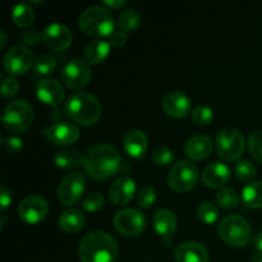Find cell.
Listing matches in <instances>:
<instances>
[{"mask_svg": "<svg viewBox=\"0 0 262 262\" xmlns=\"http://www.w3.org/2000/svg\"><path fill=\"white\" fill-rule=\"evenodd\" d=\"M122 156L115 146L107 142L92 145L83 155V168L91 178L109 179L122 168Z\"/></svg>", "mask_w": 262, "mask_h": 262, "instance_id": "1", "label": "cell"}, {"mask_svg": "<svg viewBox=\"0 0 262 262\" xmlns=\"http://www.w3.org/2000/svg\"><path fill=\"white\" fill-rule=\"evenodd\" d=\"M118 252L117 241L102 230H92L79 241L78 257L82 262H114Z\"/></svg>", "mask_w": 262, "mask_h": 262, "instance_id": "2", "label": "cell"}, {"mask_svg": "<svg viewBox=\"0 0 262 262\" xmlns=\"http://www.w3.org/2000/svg\"><path fill=\"white\" fill-rule=\"evenodd\" d=\"M66 113L74 123L92 125L101 117L102 107L99 99L94 94L82 91L68 97L66 102Z\"/></svg>", "mask_w": 262, "mask_h": 262, "instance_id": "3", "label": "cell"}, {"mask_svg": "<svg viewBox=\"0 0 262 262\" xmlns=\"http://www.w3.org/2000/svg\"><path fill=\"white\" fill-rule=\"evenodd\" d=\"M78 25L86 35L94 37L112 36L115 27L114 14L107 8L101 5H92L82 10L78 18Z\"/></svg>", "mask_w": 262, "mask_h": 262, "instance_id": "4", "label": "cell"}, {"mask_svg": "<svg viewBox=\"0 0 262 262\" xmlns=\"http://www.w3.org/2000/svg\"><path fill=\"white\" fill-rule=\"evenodd\" d=\"M33 107L27 100L17 99L5 106L2 114V123L10 133H22L31 127L33 122Z\"/></svg>", "mask_w": 262, "mask_h": 262, "instance_id": "5", "label": "cell"}, {"mask_svg": "<svg viewBox=\"0 0 262 262\" xmlns=\"http://www.w3.org/2000/svg\"><path fill=\"white\" fill-rule=\"evenodd\" d=\"M220 238L233 247H245L252 237V228L246 217L241 215H228L217 227Z\"/></svg>", "mask_w": 262, "mask_h": 262, "instance_id": "6", "label": "cell"}, {"mask_svg": "<svg viewBox=\"0 0 262 262\" xmlns=\"http://www.w3.org/2000/svg\"><path fill=\"white\" fill-rule=\"evenodd\" d=\"M246 141L242 132L233 127L223 128L215 138V150L225 161H234L242 156Z\"/></svg>", "mask_w": 262, "mask_h": 262, "instance_id": "7", "label": "cell"}, {"mask_svg": "<svg viewBox=\"0 0 262 262\" xmlns=\"http://www.w3.org/2000/svg\"><path fill=\"white\" fill-rule=\"evenodd\" d=\"M200 178L196 164L188 160H179L171 166L168 174V184L173 191L184 193L193 188Z\"/></svg>", "mask_w": 262, "mask_h": 262, "instance_id": "8", "label": "cell"}, {"mask_svg": "<svg viewBox=\"0 0 262 262\" xmlns=\"http://www.w3.org/2000/svg\"><path fill=\"white\" fill-rule=\"evenodd\" d=\"M61 81L72 90L83 89L91 81V68L81 59H72L61 69Z\"/></svg>", "mask_w": 262, "mask_h": 262, "instance_id": "9", "label": "cell"}, {"mask_svg": "<svg viewBox=\"0 0 262 262\" xmlns=\"http://www.w3.org/2000/svg\"><path fill=\"white\" fill-rule=\"evenodd\" d=\"M4 69L9 76H19L30 71L31 66L35 64L33 61V54L27 46L17 45L10 48L5 53L3 59Z\"/></svg>", "mask_w": 262, "mask_h": 262, "instance_id": "10", "label": "cell"}, {"mask_svg": "<svg viewBox=\"0 0 262 262\" xmlns=\"http://www.w3.org/2000/svg\"><path fill=\"white\" fill-rule=\"evenodd\" d=\"M146 216L136 209H123L114 216L115 229L127 237L140 235L146 228Z\"/></svg>", "mask_w": 262, "mask_h": 262, "instance_id": "11", "label": "cell"}, {"mask_svg": "<svg viewBox=\"0 0 262 262\" xmlns=\"http://www.w3.org/2000/svg\"><path fill=\"white\" fill-rule=\"evenodd\" d=\"M84 184H86V178L82 173L74 171V173L68 174L59 183L58 191H56L58 200L66 206L76 204L83 194Z\"/></svg>", "mask_w": 262, "mask_h": 262, "instance_id": "12", "label": "cell"}, {"mask_svg": "<svg viewBox=\"0 0 262 262\" xmlns=\"http://www.w3.org/2000/svg\"><path fill=\"white\" fill-rule=\"evenodd\" d=\"M49 212V204L43 197L30 194L18 205V216L27 224H37L42 222Z\"/></svg>", "mask_w": 262, "mask_h": 262, "instance_id": "13", "label": "cell"}, {"mask_svg": "<svg viewBox=\"0 0 262 262\" xmlns=\"http://www.w3.org/2000/svg\"><path fill=\"white\" fill-rule=\"evenodd\" d=\"M71 30L66 25L59 22L50 23L42 32V41L49 49L54 51H61L69 48L72 43Z\"/></svg>", "mask_w": 262, "mask_h": 262, "instance_id": "14", "label": "cell"}, {"mask_svg": "<svg viewBox=\"0 0 262 262\" xmlns=\"http://www.w3.org/2000/svg\"><path fill=\"white\" fill-rule=\"evenodd\" d=\"M46 137L54 145L68 146L79 138V128L74 123L60 120L48 128Z\"/></svg>", "mask_w": 262, "mask_h": 262, "instance_id": "15", "label": "cell"}, {"mask_svg": "<svg viewBox=\"0 0 262 262\" xmlns=\"http://www.w3.org/2000/svg\"><path fill=\"white\" fill-rule=\"evenodd\" d=\"M36 95L46 105L56 106L64 100L66 91L55 78H42L36 83Z\"/></svg>", "mask_w": 262, "mask_h": 262, "instance_id": "16", "label": "cell"}, {"mask_svg": "<svg viewBox=\"0 0 262 262\" xmlns=\"http://www.w3.org/2000/svg\"><path fill=\"white\" fill-rule=\"evenodd\" d=\"M136 194V182L129 176H120L115 179L109 188V199L117 206H123L130 202Z\"/></svg>", "mask_w": 262, "mask_h": 262, "instance_id": "17", "label": "cell"}, {"mask_svg": "<svg viewBox=\"0 0 262 262\" xmlns=\"http://www.w3.org/2000/svg\"><path fill=\"white\" fill-rule=\"evenodd\" d=\"M163 110L174 118H183L192 110V101L187 94L182 91H171L164 96Z\"/></svg>", "mask_w": 262, "mask_h": 262, "instance_id": "18", "label": "cell"}, {"mask_svg": "<svg viewBox=\"0 0 262 262\" xmlns=\"http://www.w3.org/2000/svg\"><path fill=\"white\" fill-rule=\"evenodd\" d=\"M230 176H232L230 169L227 164L214 161V163H210L205 166L201 178L205 186L210 187V188H220L229 182Z\"/></svg>", "mask_w": 262, "mask_h": 262, "instance_id": "19", "label": "cell"}, {"mask_svg": "<svg viewBox=\"0 0 262 262\" xmlns=\"http://www.w3.org/2000/svg\"><path fill=\"white\" fill-rule=\"evenodd\" d=\"M214 143L207 135H194L189 137L184 143V152L189 159L194 161H201L209 158Z\"/></svg>", "mask_w": 262, "mask_h": 262, "instance_id": "20", "label": "cell"}, {"mask_svg": "<svg viewBox=\"0 0 262 262\" xmlns=\"http://www.w3.org/2000/svg\"><path fill=\"white\" fill-rule=\"evenodd\" d=\"M177 262H209V251L200 242H184L174 251Z\"/></svg>", "mask_w": 262, "mask_h": 262, "instance_id": "21", "label": "cell"}, {"mask_svg": "<svg viewBox=\"0 0 262 262\" xmlns=\"http://www.w3.org/2000/svg\"><path fill=\"white\" fill-rule=\"evenodd\" d=\"M123 146L129 156L136 159L142 158L148 147L147 136L143 130L133 128L128 130L123 137Z\"/></svg>", "mask_w": 262, "mask_h": 262, "instance_id": "22", "label": "cell"}, {"mask_svg": "<svg viewBox=\"0 0 262 262\" xmlns=\"http://www.w3.org/2000/svg\"><path fill=\"white\" fill-rule=\"evenodd\" d=\"M178 220L176 214L169 209H160L154 215V228L163 238H170L176 233Z\"/></svg>", "mask_w": 262, "mask_h": 262, "instance_id": "23", "label": "cell"}, {"mask_svg": "<svg viewBox=\"0 0 262 262\" xmlns=\"http://www.w3.org/2000/svg\"><path fill=\"white\" fill-rule=\"evenodd\" d=\"M86 216L78 209H67L59 216V227L67 233H77L84 227Z\"/></svg>", "mask_w": 262, "mask_h": 262, "instance_id": "24", "label": "cell"}, {"mask_svg": "<svg viewBox=\"0 0 262 262\" xmlns=\"http://www.w3.org/2000/svg\"><path fill=\"white\" fill-rule=\"evenodd\" d=\"M54 160L59 168L71 170V169H76L81 164H83V156L76 148H61L55 152Z\"/></svg>", "mask_w": 262, "mask_h": 262, "instance_id": "25", "label": "cell"}, {"mask_svg": "<svg viewBox=\"0 0 262 262\" xmlns=\"http://www.w3.org/2000/svg\"><path fill=\"white\" fill-rule=\"evenodd\" d=\"M110 42L105 40L91 41L84 49V59L90 64H100L110 53Z\"/></svg>", "mask_w": 262, "mask_h": 262, "instance_id": "26", "label": "cell"}, {"mask_svg": "<svg viewBox=\"0 0 262 262\" xmlns=\"http://www.w3.org/2000/svg\"><path fill=\"white\" fill-rule=\"evenodd\" d=\"M242 199L251 209H262V182H251L243 188Z\"/></svg>", "mask_w": 262, "mask_h": 262, "instance_id": "27", "label": "cell"}, {"mask_svg": "<svg viewBox=\"0 0 262 262\" xmlns=\"http://www.w3.org/2000/svg\"><path fill=\"white\" fill-rule=\"evenodd\" d=\"M12 19L19 27L26 28L31 26L35 19V13L28 3H18L12 12Z\"/></svg>", "mask_w": 262, "mask_h": 262, "instance_id": "28", "label": "cell"}, {"mask_svg": "<svg viewBox=\"0 0 262 262\" xmlns=\"http://www.w3.org/2000/svg\"><path fill=\"white\" fill-rule=\"evenodd\" d=\"M141 20V15L138 13L137 9L135 8H128V9L123 10L119 14L118 18V27L119 31L123 32H130V31H135L138 27Z\"/></svg>", "mask_w": 262, "mask_h": 262, "instance_id": "29", "label": "cell"}, {"mask_svg": "<svg viewBox=\"0 0 262 262\" xmlns=\"http://www.w3.org/2000/svg\"><path fill=\"white\" fill-rule=\"evenodd\" d=\"M239 194L233 188H222L216 193V204L224 209H233L239 204Z\"/></svg>", "mask_w": 262, "mask_h": 262, "instance_id": "30", "label": "cell"}, {"mask_svg": "<svg viewBox=\"0 0 262 262\" xmlns=\"http://www.w3.org/2000/svg\"><path fill=\"white\" fill-rule=\"evenodd\" d=\"M197 215L202 223L211 225L219 217V210H217L216 205H214L212 202H202L197 209Z\"/></svg>", "mask_w": 262, "mask_h": 262, "instance_id": "31", "label": "cell"}, {"mask_svg": "<svg viewBox=\"0 0 262 262\" xmlns=\"http://www.w3.org/2000/svg\"><path fill=\"white\" fill-rule=\"evenodd\" d=\"M256 166L250 160H239L235 163L234 173L241 181H251L256 176Z\"/></svg>", "mask_w": 262, "mask_h": 262, "instance_id": "32", "label": "cell"}, {"mask_svg": "<svg viewBox=\"0 0 262 262\" xmlns=\"http://www.w3.org/2000/svg\"><path fill=\"white\" fill-rule=\"evenodd\" d=\"M56 69V59L50 54H42L35 60V71L40 74L53 73Z\"/></svg>", "mask_w": 262, "mask_h": 262, "instance_id": "33", "label": "cell"}, {"mask_svg": "<svg viewBox=\"0 0 262 262\" xmlns=\"http://www.w3.org/2000/svg\"><path fill=\"white\" fill-rule=\"evenodd\" d=\"M192 119L199 125H207L214 119V113L211 107L207 105H199L192 112Z\"/></svg>", "mask_w": 262, "mask_h": 262, "instance_id": "34", "label": "cell"}, {"mask_svg": "<svg viewBox=\"0 0 262 262\" xmlns=\"http://www.w3.org/2000/svg\"><path fill=\"white\" fill-rule=\"evenodd\" d=\"M105 204L104 196H102L100 192H90L82 200V206L84 210L92 212L97 211V210L101 209Z\"/></svg>", "mask_w": 262, "mask_h": 262, "instance_id": "35", "label": "cell"}, {"mask_svg": "<svg viewBox=\"0 0 262 262\" xmlns=\"http://www.w3.org/2000/svg\"><path fill=\"white\" fill-rule=\"evenodd\" d=\"M156 200V191L150 186L142 187L137 193V205L141 209H150Z\"/></svg>", "mask_w": 262, "mask_h": 262, "instance_id": "36", "label": "cell"}, {"mask_svg": "<svg viewBox=\"0 0 262 262\" xmlns=\"http://www.w3.org/2000/svg\"><path fill=\"white\" fill-rule=\"evenodd\" d=\"M248 148L253 158L262 163V130H255L248 138Z\"/></svg>", "mask_w": 262, "mask_h": 262, "instance_id": "37", "label": "cell"}, {"mask_svg": "<svg viewBox=\"0 0 262 262\" xmlns=\"http://www.w3.org/2000/svg\"><path fill=\"white\" fill-rule=\"evenodd\" d=\"M174 159V152L166 146H158L152 151V160L154 163L160 166H165L170 164Z\"/></svg>", "mask_w": 262, "mask_h": 262, "instance_id": "38", "label": "cell"}, {"mask_svg": "<svg viewBox=\"0 0 262 262\" xmlns=\"http://www.w3.org/2000/svg\"><path fill=\"white\" fill-rule=\"evenodd\" d=\"M19 90V83L13 76H8L2 81V94L4 97H13Z\"/></svg>", "mask_w": 262, "mask_h": 262, "instance_id": "39", "label": "cell"}, {"mask_svg": "<svg viewBox=\"0 0 262 262\" xmlns=\"http://www.w3.org/2000/svg\"><path fill=\"white\" fill-rule=\"evenodd\" d=\"M3 146H4L5 151L9 154H18L19 151H22L23 148V141L19 137H14V136H9V137L5 138L3 141Z\"/></svg>", "mask_w": 262, "mask_h": 262, "instance_id": "40", "label": "cell"}, {"mask_svg": "<svg viewBox=\"0 0 262 262\" xmlns=\"http://www.w3.org/2000/svg\"><path fill=\"white\" fill-rule=\"evenodd\" d=\"M41 38H42V33L38 32V30H26L20 33V40L27 45H36Z\"/></svg>", "mask_w": 262, "mask_h": 262, "instance_id": "41", "label": "cell"}, {"mask_svg": "<svg viewBox=\"0 0 262 262\" xmlns=\"http://www.w3.org/2000/svg\"><path fill=\"white\" fill-rule=\"evenodd\" d=\"M127 40H128L127 33L123 32V31H115L109 38L110 45L115 46V48H120V46H123L125 42H127Z\"/></svg>", "mask_w": 262, "mask_h": 262, "instance_id": "42", "label": "cell"}, {"mask_svg": "<svg viewBox=\"0 0 262 262\" xmlns=\"http://www.w3.org/2000/svg\"><path fill=\"white\" fill-rule=\"evenodd\" d=\"M12 202V192L7 186L2 187V193H0V209L4 211Z\"/></svg>", "mask_w": 262, "mask_h": 262, "instance_id": "43", "label": "cell"}, {"mask_svg": "<svg viewBox=\"0 0 262 262\" xmlns=\"http://www.w3.org/2000/svg\"><path fill=\"white\" fill-rule=\"evenodd\" d=\"M104 4L110 8H120L125 4V0H104Z\"/></svg>", "mask_w": 262, "mask_h": 262, "instance_id": "44", "label": "cell"}, {"mask_svg": "<svg viewBox=\"0 0 262 262\" xmlns=\"http://www.w3.org/2000/svg\"><path fill=\"white\" fill-rule=\"evenodd\" d=\"M252 243L253 246H255L256 250H258V252H262V230L257 235H256L255 238H253Z\"/></svg>", "mask_w": 262, "mask_h": 262, "instance_id": "45", "label": "cell"}, {"mask_svg": "<svg viewBox=\"0 0 262 262\" xmlns=\"http://www.w3.org/2000/svg\"><path fill=\"white\" fill-rule=\"evenodd\" d=\"M250 262H262V252H257L251 257Z\"/></svg>", "mask_w": 262, "mask_h": 262, "instance_id": "46", "label": "cell"}, {"mask_svg": "<svg viewBox=\"0 0 262 262\" xmlns=\"http://www.w3.org/2000/svg\"><path fill=\"white\" fill-rule=\"evenodd\" d=\"M2 37H3V40H2V43H0V46H2V48H4L5 46V43H7V33H5V31L4 30H2Z\"/></svg>", "mask_w": 262, "mask_h": 262, "instance_id": "47", "label": "cell"}]
</instances>
